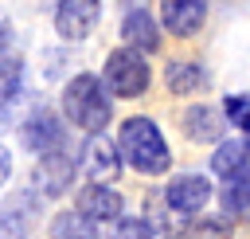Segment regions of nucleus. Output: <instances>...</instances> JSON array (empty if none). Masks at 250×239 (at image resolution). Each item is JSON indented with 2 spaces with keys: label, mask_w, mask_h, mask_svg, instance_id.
<instances>
[{
  "label": "nucleus",
  "mask_w": 250,
  "mask_h": 239,
  "mask_svg": "<svg viewBox=\"0 0 250 239\" xmlns=\"http://www.w3.org/2000/svg\"><path fill=\"white\" fill-rule=\"evenodd\" d=\"M164 82H168V90H172V94H199V90H207V86H211V74H207V67H203V63L176 59V63H168Z\"/></svg>",
  "instance_id": "obj_11"
},
{
  "label": "nucleus",
  "mask_w": 250,
  "mask_h": 239,
  "mask_svg": "<svg viewBox=\"0 0 250 239\" xmlns=\"http://www.w3.org/2000/svg\"><path fill=\"white\" fill-rule=\"evenodd\" d=\"M156 231L148 227V219H137V215H129V219H117V227L109 231V239H152Z\"/></svg>",
  "instance_id": "obj_20"
},
{
  "label": "nucleus",
  "mask_w": 250,
  "mask_h": 239,
  "mask_svg": "<svg viewBox=\"0 0 250 239\" xmlns=\"http://www.w3.org/2000/svg\"><path fill=\"white\" fill-rule=\"evenodd\" d=\"M121 35H125V47H133V51H156L160 47V27H156V20L148 16V8H133L129 16H125V24H121Z\"/></svg>",
  "instance_id": "obj_10"
},
{
  "label": "nucleus",
  "mask_w": 250,
  "mask_h": 239,
  "mask_svg": "<svg viewBox=\"0 0 250 239\" xmlns=\"http://www.w3.org/2000/svg\"><path fill=\"white\" fill-rule=\"evenodd\" d=\"M184 239H230V223L223 215H195L184 223Z\"/></svg>",
  "instance_id": "obj_17"
},
{
  "label": "nucleus",
  "mask_w": 250,
  "mask_h": 239,
  "mask_svg": "<svg viewBox=\"0 0 250 239\" xmlns=\"http://www.w3.org/2000/svg\"><path fill=\"white\" fill-rule=\"evenodd\" d=\"M62 114L86 133L105 129V121L113 118V102H109V90L102 86V78L98 74H74L62 90Z\"/></svg>",
  "instance_id": "obj_1"
},
{
  "label": "nucleus",
  "mask_w": 250,
  "mask_h": 239,
  "mask_svg": "<svg viewBox=\"0 0 250 239\" xmlns=\"http://www.w3.org/2000/svg\"><path fill=\"white\" fill-rule=\"evenodd\" d=\"M78 165L86 168V176L90 180H98V184H105V180H117L121 176V157H117V145L109 141V137H102V129L82 145V157H78Z\"/></svg>",
  "instance_id": "obj_5"
},
{
  "label": "nucleus",
  "mask_w": 250,
  "mask_h": 239,
  "mask_svg": "<svg viewBox=\"0 0 250 239\" xmlns=\"http://www.w3.org/2000/svg\"><path fill=\"white\" fill-rule=\"evenodd\" d=\"M20 141H23V149H31V153H55V149H62V141H66V133H62V121L55 118V114H47V110H39L35 118H27L23 121V129H20Z\"/></svg>",
  "instance_id": "obj_6"
},
{
  "label": "nucleus",
  "mask_w": 250,
  "mask_h": 239,
  "mask_svg": "<svg viewBox=\"0 0 250 239\" xmlns=\"http://www.w3.org/2000/svg\"><path fill=\"white\" fill-rule=\"evenodd\" d=\"M121 153L145 176H156V172H164L172 165V153H168L156 121H148V118H129L121 125Z\"/></svg>",
  "instance_id": "obj_2"
},
{
  "label": "nucleus",
  "mask_w": 250,
  "mask_h": 239,
  "mask_svg": "<svg viewBox=\"0 0 250 239\" xmlns=\"http://www.w3.org/2000/svg\"><path fill=\"white\" fill-rule=\"evenodd\" d=\"M31 212H35V204H31V196H12L4 208H0V235L4 239H23L27 231H31Z\"/></svg>",
  "instance_id": "obj_13"
},
{
  "label": "nucleus",
  "mask_w": 250,
  "mask_h": 239,
  "mask_svg": "<svg viewBox=\"0 0 250 239\" xmlns=\"http://www.w3.org/2000/svg\"><path fill=\"white\" fill-rule=\"evenodd\" d=\"M8 172H12V153H8L4 145H0V184L8 180Z\"/></svg>",
  "instance_id": "obj_22"
},
{
  "label": "nucleus",
  "mask_w": 250,
  "mask_h": 239,
  "mask_svg": "<svg viewBox=\"0 0 250 239\" xmlns=\"http://www.w3.org/2000/svg\"><path fill=\"white\" fill-rule=\"evenodd\" d=\"M207 196H211V184H207L203 176H195V172H184V176H176V180L164 188L168 208H172V212H180V215L199 212V208L207 204Z\"/></svg>",
  "instance_id": "obj_8"
},
{
  "label": "nucleus",
  "mask_w": 250,
  "mask_h": 239,
  "mask_svg": "<svg viewBox=\"0 0 250 239\" xmlns=\"http://www.w3.org/2000/svg\"><path fill=\"white\" fill-rule=\"evenodd\" d=\"M70 176H74V161L66 157V153H43V165H39V184H43V192L47 196H62L66 192V184H70Z\"/></svg>",
  "instance_id": "obj_12"
},
{
  "label": "nucleus",
  "mask_w": 250,
  "mask_h": 239,
  "mask_svg": "<svg viewBox=\"0 0 250 239\" xmlns=\"http://www.w3.org/2000/svg\"><path fill=\"white\" fill-rule=\"evenodd\" d=\"M148 82H152V71H148L141 51H133V47L109 51V59H105V86H109V94L137 98V94L148 90Z\"/></svg>",
  "instance_id": "obj_3"
},
{
  "label": "nucleus",
  "mask_w": 250,
  "mask_h": 239,
  "mask_svg": "<svg viewBox=\"0 0 250 239\" xmlns=\"http://www.w3.org/2000/svg\"><path fill=\"white\" fill-rule=\"evenodd\" d=\"M51 239H98V223L82 212H55Z\"/></svg>",
  "instance_id": "obj_15"
},
{
  "label": "nucleus",
  "mask_w": 250,
  "mask_h": 239,
  "mask_svg": "<svg viewBox=\"0 0 250 239\" xmlns=\"http://www.w3.org/2000/svg\"><path fill=\"white\" fill-rule=\"evenodd\" d=\"M203 16H207V0H160V20L180 39L195 35L203 27Z\"/></svg>",
  "instance_id": "obj_7"
},
{
  "label": "nucleus",
  "mask_w": 250,
  "mask_h": 239,
  "mask_svg": "<svg viewBox=\"0 0 250 239\" xmlns=\"http://www.w3.org/2000/svg\"><path fill=\"white\" fill-rule=\"evenodd\" d=\"M223 208H227V215H230V219H246V208H250V200H246V172L227 176V188H223Z\"/></svg>",
  "instance_id": "obj_18"
},
{
  "label": "nucleus",
  "mask_w": 250,
  "mask_h": 239,
  "mask_svg": "<svg viewBox=\"0 0 250 239\" xmlns=\"http://www.w3.org/2000/svg\"><path fill=\"white\" fill-rule=\"evenodd\" d=\"M98 16H102V4L98 0H59L55 8V31L62 39H86L94 27H98Z\"/></svg>",
  "instance_id": "obj_4"
},
{
  "label": "nucleus",
  "mask_w": 250,
  "mask_h": 239,
  "mask_svg": "<svg viewBox=\"0 0 250 239\" xmlns=\"http://www.w3.org/2000/svg\"><path fill=\"white\" fill-rule=\"evenodd\" d=\"M8 43H12V24H8L4 16H0V51H4Z\"/></svg>",
  "instance_id": "obj_23"
},
{
  "label": "nucleus",
  "mask_w": 250,
  "mask_h": 239,
  "mask_svg": "<svg viewBox=\"0 0 250 239\" xmlns=\"http://www.w3.org/2000/svg\"><path fill=\"white\" fill-rule=\"evenodd\" d=\"M211 172L215 176H234V172H246V137L242 141H223L219 153L211 157Z\"/></svg>",
  "instance_id": "obj_16"
},
{
  "label": "nucleus",
  "mask_w": 250,
  "mask_h": 239,
  "mask_svg": "<svg viewBox=\"0 0 250 239\" xmlns=\"http://www.w3.org/2000/svg\"><path fill=\"white\" fill-rule=\"evenodd\" d=\"M23 90V63L20 59H0V102H16Z\"/></svg>",
  "instance_id": "obj_19"
},
{
  "label": "nucleus",
  "mask_w": 250,
  "mask_h": 239,
  "mask_svg": "<svg viewBox=\"0 0 250 239\" xmlns=\"http://www.w3.org/2000/svg\"><path fill=\"white\" fill-rule=\"evenodd\" d=\"M121 208H125V204H121V192H113L109 184H98V180H94V184H86V188L78 192V212L90 215L94 223H98V219H117Z\"/></svg>",
  "instance_id": "obj_9"
},
{
  "label": "nucleus",
  "mask_w": 250,
  "mask_h": 239,
  "mask_svg": "<svg viewBox=\"0 0 250 239\" xmlns=\"http://www.w3.org/2000/svg\"><path fill=\"white\" fill-rule=\"evenodd\" d=\"M184 133H188L191 141H203V145L219 141V137H223V118H219V110H211V106H191V110L184 114Z\"/></svg>",
  "instance_id": "obj_14"
},
{
  "label": "nucleus",
  "mask_w": 250,
  "mask_h": 239,
  "mask_svg": "<svg viewBox=\"0 0 250 239\" xmlns=\"http://www.w3.org/2000/svg\"><path fill=\"white\" fill-rule=\"evenodd\" d=\"M8 125V102H0V129Z\"/></svg>",
  "instance_id": "obj_24"
},
{
  "label": "nucleus",
  "mask_w": 250,
  "mask_h": 239,
  "mask_svg": "<svg viewBox=\"0 0 250 239\" xmlns=\"http://www.w3.org/2000/svg\"><path fill=\"white\" fill-rule=\"evenodd\" d=\"M227 118H230V125H238L242 133H246V125H250V106H246V94L238 98V94H230L227 98Z\"/></svg>",
  "instance_id": "obj_21"
}]
</instances>
